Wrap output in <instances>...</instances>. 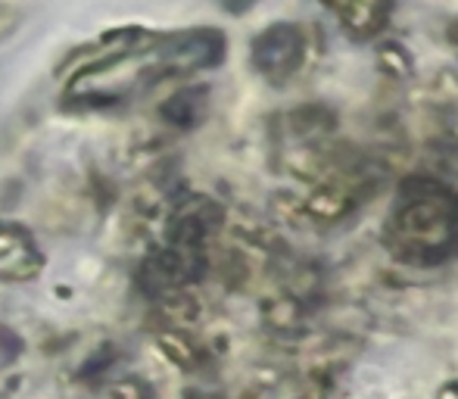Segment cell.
<instances>
[{"label":"cell","instance_id":"obj_1","mask_svg":"<svg viewBox=\"0 0 458 399\" xmlns=\"http://www.w3.org/2000/svg\"><path fill=\"white\" fill-rule=\"evenodd\" d=\"M225 56V35L216 29H191L178 35H163L140 50L109 56L103 66L79 75L69 88V98L88 103H119L159 79L218 66Z\"/></svg>","mask_w":458,"mask_h":399},{"label":"cell","instance_id":"obj_2","mask_svg":"<svg viewBox=\"0 0 458 399\" xmlns=\"http://www.w3.org/2000/svg\"><path fill=\"white\" fill-rule=\"evenodd\" d=\"M384 243L405 266H440L458 253V194L437 178H409L396 191Z\"/></svg>","mask_w":458,"mask_h":399},{"label":"cell","instance_id":"obj_3","mask_svg":"<svg viewBox=\"0 0 458 399\" xmlns=\"http://www.w3.org/2000/svg\"><path fill=\"white\" fill-rule=\"evenodd\" d=\"M302 56H306L302 31L290 22L268 25L253 41V66L268 81H287L290 75H296V69L302 66Z\"/></svg>","mask_w":458,"mask_h":399},{"label":"cell","instance_id":"obj_4","mask_svg":"<svg viewBox=\"0 0 458 399\" xmlns=\"http://www.w3.org/2000/svg\"><path fill=\"white\" fill-rule=\"evenodd\" d=\"M44 268L31 231L16 222H0V281H29Z\"/></svg>","mask_w":458,"mask_h":399},{"label":"cell","instance_id":"obj_5","mask_svg":"<svg viewBox=\"0 0 458 399\" xmlns=\"http://www.w3.org/2000/svg\"><path fill=\"white\" fill-rule=\"evenodd\" d=\"M344 29L356 38H371L386 25L393 0H331Z\"/></svg>","mask_w":458,"mask_h":399},{"label":"cell","instance_id":"obj_6","mask_svg":"<svg viewBox=\"0 0 458 399\" xmlns=\"http://www.w3.org/2000/svg\"><path fill=\"white\" fill-rule=\"evenodd\" d=\"M159 113H163V119L169 125L193 128L206 113V88H187V91L175 94L172 100H165Z\"/></svg>","mask_w":458,"mask_h":399},{"label":"cell","instance_id":"obj_7","mask_svg":"<svg viewBox=\"0 0 458 399\" xmlns=\"http://www.w3.org/2000/svg\"><path fill=\"white\" fill-rule=\"evenodd\" d=\"M109 399H150V394H147V387L140 381L128 378V381H119L109 390Z\"/></svg>","mask_w":458,"mask_h":399},{"label":"cell","instance_id":"obj_8","mask_svg":"<svg viewBox=\"0 0 458 399\" xmlns=\"http://www.w3.org/2000/svg\"><path fill=\"white\" fill-rule=\"evenodd\" d=\"M253 4H256V0H222V6L228 13H247Z\"/></svg>","mask_w":458,"mask_h":399}]
</instances>
